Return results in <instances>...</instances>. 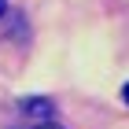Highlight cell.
Listing matches in <instances>:
<instances>
[{"label": "cell", "mask_w": 129, "mask_h": 129, "mask_svg": "<svg viewBox=\"0 0 129 129\" xmlns=\"http://www.w3.org/2000/svg\"><path fill=\"white\" fill-rule=\"evenodd\" d=\"M4 11H8V0H0V19H4Z\"/></svg>", "instance_id": "obj_1"}, {"label": "cell", "mask_w": 129, "mask_h": 129, "mask_svg": "<svg viewBox=\"0 0 129 129\" xmlns=\"http://www.w3.org/2000/svg\"><path fill=\"white\" fill-rule=\"evenodd\" d=\"M37 129H59V125H52V122H44V125H37Z\"/></svg>", "instance_id": "obj_2"}, {"label": "cell", "mask_w": 129, "mask_h": 129, "mask_svg": "<svg viewBox=\"0 0 129 129\" xmlns=\"http://www.w3.org/2000/svg\"><path fill=\"white\" fill-rule=\"evenodd\" d=\"M122 96H125V103H129V85H125V89H122Z\"/></svg>", "instance_id": "obj_3"}]
</instances>
